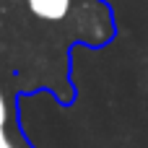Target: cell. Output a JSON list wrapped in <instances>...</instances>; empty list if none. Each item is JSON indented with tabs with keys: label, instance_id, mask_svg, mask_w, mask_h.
<instances>
[{
	"label": "cell",
	"instance_id": "6da1fadb",
	"mask_svg": "<svg viewBox=\"0 0 148 148\" xmlns=\"http://www.w3.org/2000/svg\"><path fill=\"white\" fill-rule=\"evenodd\" d=\"M0 148H34L23 135V130L16 125V120L10 117L3 91H0Z\"/></svg>",
	"mask_w": 148,
	"mask_h": 148
},
{
	"label": "cell",
	"instance_id": "7a4b0ae2",
	"mask_svg": "<svg viewBox=\"0 0 148 148\" xmlns=\"http://www.w3.org/2000/svg\"><path fill=\"white\" fill-rule=\"evenodd\" d=\"M26 5L42 21H62L70 13L73 0H26Z\"/></svg>",
	"mask_w": 148,
	"mask_h": 148
}]
</instances>
